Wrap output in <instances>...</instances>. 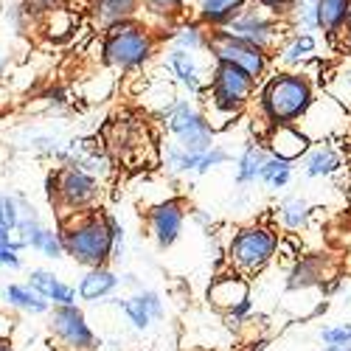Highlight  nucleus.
I'll list each match as a JSON object with an SVG mask.
<instances>
[{
    "label": "nucleus",
    "instance_id": "obj_1",
    "mask_svg": "<svg viewBox=\"0 0 351 351\" xmlns=\"http://www.w3.org/2000/svg\"><path fill=\"white\" fill-rule=\"evenodd\" d=\"M315 101V82L306 71H270L258 87V112L267 124H298Z\"/></svg>",
    "mask_w": 351,
    "mask_h": 351
},
{
    "label": "nucleus",
    "instance_id": "obj_2",
    "mask_svg": "<svg viewBox=\"0 0 351 351\" xmlns=\"http://www.w3.org/2000/svg\"><path fill=\"white\" fill-rule=\"evenodd\" d=\"M158 48L160 37L155 34V28L135 17L104 28L99 40V60L112 71H141L152 62Z\"/></svg>",
    "mask_w": 351,
    "mask_h": 351
},
{
    "label": "nucleus",
    "instance_id": "obj_3",
    "mask_svg": "<svg viewBox=\"0 0 351 351\" xmlns=\"http://www.w3.org/2000/svg\"><path fill=\"white\" fill-rule=\"evenodd\" d=\"M60 233H62V245L65 256H71L79 267H99L110 265L112 256V237H110V225L104 211H76L71 217L60 219Z\"/></svg>",
    "mask_w": 351,
    "mask_h": 351
},
{
    "label": "nucleus",
    "instance_id": "obj_4",
    "mask_svg": "<svg viewBox=\"0 0 351 351\" xmlns=\"http://www.w3.org/2000/svg\"><path fill=\"white\" fill-rule=\"evenodd\" d=\"M278 245H281V239H278L276 228L261 225V222L242 225V228L233 230V237L228 242V250H225L228 270L250 278V276L261 273L270 265Z\"/></svg>",
    "mask_w": 351,
    "mask_h": 351
},
{
    "label": "nucleus",
    "instance_id": "obj_5",
    "mask_svg": "<svg viewBox=\"0 0 351 351\" xmlns=\"http://www.w3.org/2000/svg\"><path fill=\"white\" fill-rule=\"evenodd\" d=\"M45 186H48L51 206L60 211V219L76 211H90L101 199V180L68 163L51 169Z\"/></svg>",
    "mask_w": 351,
    "mask_h": 351
},
{
    "label": "nucleus",
    "instance_id": "obj_6",
    "mask_svg": "<svg viewBox=\"0 0 351 351\" xmlns=\"http://www.w3.org/2000/svg\"><path fill=\"white\" fill-rule=\"evenodd\" d=\"M160 119L166 132L174 138V143H180L186 152L202 155L217 143V127L191 99L174 96L166 107H160Z\"/></svg>",
    "mask_w": 351,
    "mask_h": 351
},
{
    "label": "nucleus",
    "instance_id": "obj_7",
    "mask_svg": "<svg viewBox=\"0 0 351 351\" xmlns=\"http://www.w3.org/2000/svg\"><path fill=\"white\" fill-rule=\"evenodd\" d=\"M222 32L242 40V43H250L258 51L273 56V51L278 48L281 37L289 32V28H287L281 14H276L265 3H258V0H247V3L239 9V14L228 25H222Z\"/></svg>",
    "mask_w": 351,
    "mask_h": 351
},
{
    "label": "nucleus",
    "instance_id": "obj_8",
    "mask_svg": "<svg viewBox=\"0 0 351 351\" xmlns=\"http://www.w3.org/2000/svg\"><path fill=\"white\" fill-rule=\"evenodd\" d=\"M256 90H258V82L250 73L233 68V65H225V62H214L206 96L217 115L233 119V115L245 112L247 104L253 101Z\"/></svg>",
    "mask_w": 351,
    "mask_h": 351
},
{
    "label": "nucleus",
    "instance_id": "obj_9",
    "mask_svg": "<svg viewBox=\"0 0 351 351\" xmlns=\"http://www.w3.org/2000/svg\"><path fill=\"white\" fill-rule=\"evenodd\" d=\"M206 53L211 56V62H225V65H233V68L250 73L258 84H261V79H265L270 73V68H273V56L270 53L258 51L250 43H242L237 37L225 34L222 28H214V32L208 34Z\"/></svg>",
    "mask_w": 351,
    "mask_h": 351
},
{
    "label": "nucleus",
    "instance_id": "obj_10",
    "mask_svg": "<svg viewBox=\"0 0 351 351\" xmlns=\"http://www.w3.org/2000/svg\"><path fill=\"white\" fill-rule=\"evenodd\" d=\"M48 332L56 337V343L65 351H99V346H101V340L96 337L90 324H87L79 304L51 306L48 309Z\"/></svg>",
    "mask_w": 351,
    "mask_h": 351
},
{
    "label": "nucleus",
    "instance_id": "obj_11",
    "mask_svg": "<svg viewBox=\"0 0 351 351\" xmlns=\"http://www.w3.org/2000/svg\"><path fill=\"white\" fill-rule=\"evenodd\" d=\"M186 217H189L186 199L169 197V199L155 202L152 208H146L143 222H146V230H149L152 242H155L160 250H169L174 242L180 239L183 225H186Z\"/></svg>",
    "mask_w": 351,
    "mask_h": 351
},
{
    "label": "nucleus",
    "instance_id": "obj_12",
    "mask_svg": "<svg viewBox=\"0 0 351 351\" xmlns=\"http://www.w3.org/2000/svg\"><path fill=\"white\" fill-rule=\"evenodd\" d=\"M163 68L169 71V76L180 87H186L191 96H206L208 76H206V71L199 68L197 53L183 51V48H169L166 56H163Z\"/></svg>",
    "mask_w": 351,
    "mask_h": 351
},
{
    "label": "nucleus",
    "instance_id": "obj_13",
    "mask_svg": "<svg viewBox=\"0 0 351 351\" xmlns=\"http://www.w3.org/2000/svg\"><path fill=\"white\" fill-rule=\"evenodd\" d=\"M261 143L267 146V152L276 158H284L289 163H298L306 149L312 146V141L306 138V132L298 124H270Z\"/></svg>",
    "mask_w": 351,
    "mask_h": 351
},
{
    "label": "nucleus",
    "instance_id": "obj_14",
    "mask_svg": "<svg viewBox=\"0 0 351 351\" xmlns=\"http://www.w3.org/2000/svg\"><path fill=\"white\" fill-rule=\"evenodd\" d=\"M315 56H317V34L287 32L278 48L273 51V62H278V68L287 71H304Z\"/></svg>",
    "mask_w": 351,
    "mask_h": 351
},
{
    "label": "nucleus",
    "instance_id": "obj_15",
    "mask_svg": "<svg viewBox=\"0 0 351 351\" xmlns=\"http://www.w3.org/2000/svg\"><path fill=\"white\" fill-rule=\"evenodd\" d=\"M301 160H304L301 169H304V174L309 180L335 178V174H340L343 166H346V158L335 146V141H315Z\"/></svg>",
    "mask_w": 351,
    "mask_h": 351
},
{
    "label": "nucleus",
    "instance_id": "obj_16",
    "mask_svg": "<svg viewBox=\"0 0 351 351\" xmlns=\"http://www.w3.org/2000/svg\"><path fill=\"white\" fill-rule=\"evenodd\" d=\"M329 276V258L312 253V256H298L292 261V267L287 273V289L289 292H298V289H312L320 287Z\"/></svg>",
    "mask_w": 351,
    "mask_h": 351
},
{
    "label": "nucleus",
    "instance_id": "obj_17",
    "mask_svg": "<svg viewBox=\"0 0 351 351\" xmlns=\"http://www.w3.org/2000/svg\"><path fill=\"white\" fill-rule=\"evenodd\" d=\"M119 287H121V278L115 276V270L110 265H99V267L84 270V276L79 278V287H76V295H79V301L99 304V301L110 298Z\"/></svg>",
    "mask_w": 351,
    "mask_h": 351
},
{
    "label": "nucleus",
    "instance_id": "obj_18",
    "mask_svg": "<svg viewBox=\"0 0 351 351\" xmlns=\"http://www.w3.org/2000/svg\"><path fill=\"white\" fill-rule=\"evenodd\" d=\"M247 295H250L247 278L239 276V273H233V270L214 276L211 284H208V304L214 309H219V312H228L233 304H239Z\"/></svg>",
    "mask_w": 351,
    "mask_h": 351
},
{
    "label": "nucleus",
    "instance_id": "obj_19",
    "mask_svg": "<svg viewBox=\"0 0 351 351\" xmlns=\"http://www.w3.org/2000/svg\"><path fill=\"white\" fill-rule=\"evenodd\" d=\"M87 17H90L93 28L104 32V28L115 23L141 17V0H90L87 3Z\"/></svg>",
    "mask_w": 351,
    "mask_h": 351
},
{
    "label": "nucleus",
    "instance_id": "obj_20",
    "mask_svg": "<svg viewBox=\"0 0 351 351\" xmlns=\"http://www.w3.org/2000/svg\"><path fill=\"white\" fill-rule=\"evenodd\" d=\"M28 284H32L51 306H68V304H76V298H79L76 287L65 284L53 270H45V267H34L28 273Z\"/></svg>",
    "mask_w": 351,
    "mask_h": 351
},
{
    "label": "nucleus",
    "instance_id": "obj_21",
    "mask_svg": "<svg viewBox=\"0 0 351 351\" xmlns=\"http://www.w3.org/2000/svg\"><path fill=\"white\" fill-rule=\"evenodd\" d=\"M208 34H211V28L197 23L194 17L191 20L183 17L180 23H174L171 28H166L169 48H183V51H191V53H206Z\"/></svg>",
    "mask_w": 351,
    "mask_h": 351
},
{
    "label": "nucleus",
    "instance_id": "obj_22",
    "mask_svg": "<svg viewBox=\"0 0 351 351\" xmlns=\"http://www.w3.org/2000/svg\"><path fill=\"white\" fill-rule=\"evenodd\" d=\"M245 3L247 0H194V20L214 32V28L228 25Z\"/></svg>",
    "mask_w": 351,
    "mask_h": 351
},
{
    "label": "nucleus",
    "instance_id": "obj_23",
    "mask_svg": "<svg viewBox=\"0 0 351 351\" xmlns=\"http://www.w3.org/2000/svg\"><path fill=\"white\" fill-rule=\"evenodd\" d=\"M267 155H270L267 146L261 143L258 138L256 141H245L242 152L237 158V186L239 189H247V186L258 183V169H261V163H265Z\"/></svg>",
    "mask_w": 351,
    "mask_h": 351
},
{
    "label": "nucleus",
    "instance_id": "obj_24",
    "mask_svg": "<svg viewBox=\"0 0 351 351\" xmlns=\"http://www.w3.org/2000/svg\"><path fill=\"white\" fill-rule=\"evenodd\" d=\"M3 298H6V304L12 309L28 312V315H48V309H51V304L28 281L25 284H6L3 287Z\"/></svg>",
    "mask_w": 351,
    "mask_h": 351
},
{
    "label": "nucleus",
    "instance_id": "obj_25",
    "mask_svg": "<svg viewBox=\"0 0 351 351\" xmlns=\"http://www.w3.org/2000/svg\"><path fill=\"white\" fill-rule=\"evenodd\" d=\"M312 206L306 197H284L278 206H276V222L284 228V230H304L312 219Z\"/></svg>",
    "mask_w": 351,
    "mask_h": 351
},
{
    "label": "nucleus",
    "instance_id": "obj_26",
    "mask_svg": "<svg viewBox=\"0 0 351 351\" xmlns=\"http://www.w3.org/2000/svg\"><path fill=\"white\" fill-rule=\"evenodd\" d=\"M37 20H40V25H43L45 37L53 40V43L68 40V37L76 32V25H79V14H76L73 9H68V6H62V9H51V12H45V14L37 17Z\"/></svg>",
    "mask_w": 351,
    "mask_h": 351
},
{
    "label": "nucleus",
    "instance_id": "obj_27",
    "mask_svg": "<svg viewBox=\"0 0 351 351\" xmlns=\"http://www.w3.org/2000/svg\"><path fill=\"white\" fill-rule=\"evenodd\" d=\"M284 23L289 32H306L317 34L320 20H317V0H292V6L284 14Z\"/></svg>",
    "mask_w": 351,
    "mask_h": 351
},
{
    "label": "nucleus",
    "instance_id": "obj_28",
    "mask_svg": "<svg viewBox=\"0 0 351 351\" xmlns=\"http://www.w3.org/2000/svg\"><path fill=\"white\" fill-rule=\"evenodd\" d=\"M160 160H163V169L171 174V178H189V174H194V169H197L199 155L186 152L180 143L169 141V143L160 146Z\"/></svg>",
    "mask_w": 351,
    "mask_h": 351
},
{
    "label": "nucleus",
    "instance_id": "obj_29",
    "mask_svg": "<svg viewBox=\"0 0 351 351\" xmlns=\"http://www.w3.org/2000/svg\"><path fill=\"white\" fill-rule=\"evenodd\" d=\"M292 178H295V163L276 158V155H267L265 163H261V169H258V183L273 189V191L287 189L292 183Z\"/></svg>",
    "mask_w": 351,
    "mask_h": 351
},
{
    "label": "nucleus",
    "instance_id": "obj_30",
    "mask_svg": "<svg viewBox=\"0 0 351 351\" xmlns=\"http://www.w3.org/2000/svg\"><path fill=\"white\" fill-rule=\"evenodd\" d=\"M141 14L155 20L160 28H171L186 17V0H141Z\"/></svg>",
    "mask_w": 351,
    "mask_h": 351
},
{
    "label": "nucleus",
    "instance_id": "obj_31",
    "mask_svg": "<svg viewBox=\"0 0 351 351\" xmlns=\"http://www.w3.org/2000/svg\"><path fill=\"white\" fill-rule=\"evenodd\" d=\"M348 12H351V0H317L320 32H324L329 40H337Z\"/></svg>",
    "mask_w": 351,
    "mask_h": 351
},
{
    "label": "nucleus",
    "instance_id": "obj_32",
    "mask_svg": "<svg viewBox=\"0 0 351 351\" xmlns=\"http://www.w3.org/2000/svg\"><path fill=\"white\" fill-rule=\"evenodd\" d=\"M28 247L32 250H37L40 256H45V258H65V245H62V233H60V228H40V230H34L32 233V239H28Z\"/></svg>",
    "mask_w": 351,
    "mask_h": 351
},
{
    "label": "nucleus",
    "instance_id": "obj_33",
    "mask_svg": "<svg viewBox=\"0 0 351 351\" xmlns=\"http://www.w3.org/2000/svg\"><path fill=\"white\" fill-rule=\"evenodd\" d=\"M230 158H233V155L225 149V146L214 143L208 152H202V155H199L197 169H194V178H202V174H208V171H214V169H219V166L230 163Z\"/></svg>",
    "mask_w": 351,
    "mask_h": 351
},
{
    "label": "nucleus",
    "instance_id": "obj_34",
    "mask_svg": "<svg viewBox=\"0 0 351 351\" xmlns=\"http://www.w3.org/2000/svg\"><path fill=\"white\" fill-rule=\"evenodd\" d=\"M132 301H138L141 306H143V312L149 315L152 320H163V315H166V306H163V298H160V292H155V289H138L135 295H132Z\"/></svg>",
    "mask_w": 351,
    "mask_h": 351
},
{
    "label": "nucleus",
    "instance_id": "obj_35",
    "mask_svg": "<svg viewBox=\"0 0 351 351\" xmlns=\"http://www.w3.org/2000/svg\"><path fill=\"white\" fill-rule=\"evenodd\" d=\"M17 219H20V194H0V228L12 233Z\"/></svg>",
    "mask_w": 351,
    "mask_h": 351
},
{
    "label": "nucleus",
    "instance_id": "obj_36",
    "mask_svg": "<svg viewBox=\"0 0 351 351\" xmlns=\"http://www.w3.org/2000/svg\"><path fill=\"white\" fill-rule=\"evenodd\" d=\"M115 306H119V309H121V312L130 317V324H132L135 329L146 332V329L152 326V317L143 312V306H141L138 301H132V298H119V301H115Z\"/></svg>",
    "mask_w": 351,
    "mask_h": 351
},
{
    "label": "nucleus",
    "instance_id": "obj_37",
    "mask_svg": "<svg viewBox=\"0 0 351 351\" xmlns=\"http://www.w3.org/2000/svg\"><path fill=\"white\" fill-rule=\"evenodd\" d=\"M104 217H107V225H110V237H112V256H110V261H121L124 258V242H127V230H124V225L115 219L110 211H104Z\"/></svg>",
    "mask_w": 351,
    "mask_h": 351
},
{
    "label": "nucleus",
    "instance_id": "obj_38",
    "mask_svg": "<svg viewBox=\"0 0 351 351\" xmlns=\"http://www.w3.org/2000/svg\"><path fill=\"white\" fill-rule=\"evenodd\" d=\"M225 315V320L233 326V329H239V326H245L247 320H250V315H253V301H250V295L247 298H242L239 304H233L228 312H222Z\"/></svg>",
    "mask_w": 351,
    "mask_h": 351
},
{
    "label": "nucleus",
    "instance_id": "obj_39",
    "mask_svg": "<svg viewBox=\"0 0 351 351\" xmlns=\"http://www.w3.org/2000/svg\"><path fill=\"white\" fill-rule=\"evenodd\" d=\"M0 267H3V270H12V273L23 270V256H20V250L14 247V237H12V242L0 245Z\"/></svg>",
    "mask_w": 351,
    "mask_h": 351
},
{
    "label": "nucleus",
    "instance_id": "obj_40",
    "mask_svg": "<svg viewBox=\"0 0 351 351\" xmlns=\"http://www.w3.org/2000/svg\"><path fill=\"white\" fill-rule=\"evenodd\" d=\"M68 3H71V0H23V9L37 20V17H43L45 12H51V9H62V6H68Z\"/></svg>",
    "mask_w": 351,
    "mask_h": 351
},
{
    "label": "nucleus",
    "instance_id": "obj_41",
    "mask_svg": "<svg viewBox=\"0 0 351 351\" xmlns=\"http://www.w3.org/2000/svg\"><path fill=\"white\" fill-rule=\"evenodd\" d=\"M320 340H324L326 346H337V343L351 340V324H335V326L320 329Z\"/></svg>",
    "mask_w": 351,
    "mask_h": 351
},
{
    "label": "nucleus",
    "instance_id": "obj_42",
    "mask_svg": "<svg viewBox=\"0 0 351 351\" xmlns=\"http://www.w3.org/2000/svg\"><path fill=\"white\" fill-rule=\"evenodd\" d=\"M17 329V317L6 309H0V340H12Z\"/></svg>",
    "mask_w": 351,
    "mask_h": 351
},
{
    "label": "nucleus",
    "instance_id": "obj_43",
    "mask_svg": "<svg viewBox=\"0 0 351 351\" xmlns=\"http://www.w3.org/2000/svg\"><path fill=\"white\" fill-rule=\"evenodd\" d=\"M258 3H265L267 9H273L276 14H281V17H284V14H287V9L292 6V0H258Z\"/></svg>",
    "mask_w": 351,
    "mask_h": 351
},
{
    "label": "nucleus",
    "instance_id": "obj_44",
    "mask_svg": "<svg viewBox=\"0 0 351 351\" xmlns=\"http://www.w3.org/2000/svg\"><path fill=\"white\" fill-rule=\"evenodd\" d=\"M337 37H343V48H351V12H348V17H346V23H343Z\"/></svg>",
    "mask_w": 351,
    "mask_h": 351
},
{
    "label": "nucleus",
    "instance_id": "obj_45",
    "mask_svg": "<svg viewBox=\"0 0 351 351\" xmlns=\"http://www.w3.org/2000/svg\"><path fill=\"white\" fill-rule=\"evenodd\" d=\"M346 180H343V191H346V199H348V206H351V158L346 160Z\"/></svg>",
    "mask_w": 351,
    "mask_h": 351
},
{
    "label": "nucleus",
    "instance_id": "obj_46",
    "mask_svg": "<svg viewBox=\"0 0 351 351\" xmlns=\"http://www.w3.org/2000/svg\"><path fill=\"white\" fill-rule=\"evenodd\" d=\"M320 351H351V340H346V343H337V346H324Z\"/></svg>",
    "mask_w": 351,
    "mask_h": 351
},
{
    "label": "nucleus",
    "instance_id": "obj_47",
    "mask_svg": "<svg viewBox=\"0 0 351 351\" xmlns=\"http://www.w3.org/2000/svg\"><path fill=\"white\" fill-rule=\"evenodd\" d=\"M326 309H329V301H320V304H317V306L312 309V317H317V315H324Z\"/></svg>",
    "mask_w": 351,
    "mask_h": 351
},
{
    "label": "nucleus",
    "instance_id": "obj_48",
    "mask_svg": "<svg viewBox=\"0 0 351 351\" xmlns=\"http://www.w3.org/2000/svg\"><path fill=\"white\" fill-rule=\"evenodd\" d=\"M6 68H9V60L6 56H0V82H3V76H6Z\"/></svg>",
    "mask_w": 351,
    "mask_h": 351
},
{
    "label": "nucleus",
    "instance_id": "obj_49",
    "mask_svg": "<svg viewBox=\"0 0 351 351\" xmlns=\"http://www.w3.org/2000/svg\"><path fill=\"white\" fill-rule=\"evenodd\" d=\"M0 351H17L12 340H0Z\"/></svg>",
    "mask_w": 351,
    "mask_h": 351
},
{
    "label": "nucleus",
    "instance_id": "obj_50",
    "mask_svg": "<svg viewBox=\"0 0 351 351\" xmlns=\"http://www.w3.org/2000/svg\"><path fill=\"white\" fill-rule=\"evenodd\" d=\"M247 351H265V346H261V343H258V346H253V348H247Z\"/></svg>",
    "mask_w": 351,
    "mask_h": 351
},
{
    "label": "nucleus",
    "instance_id": "obj_51",
    "mask_svg": "<svg viewBox=\"0 0 351 351\" xmlns=\"http://www.w3.org/2000/svg\"><path fill=\"white\" fill-rule=\"evenodd\" d=\"M348 121H351V112H348Z\"/></svg>",
    "mask_w": 351,
    "mask_h": 351
}]
</instances>
